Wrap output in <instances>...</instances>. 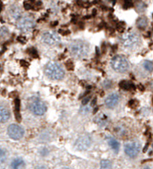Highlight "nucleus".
<instances>
[{"label":"nucleus","mask_w":153,"mask_h":169,"mask_svg":"<svg viewBox=\"0 0 153 169\" xmlns=\"http://www.w3.org/2000/svg\"><path fill=\"white\" fill-rule=\"evenodd\" d=\"M141 151V144L138 142H131L127 144L125 146V152L127 156L131 158H134Z\"/></svg>","instance_id":"obj_10"},{"label":"nucleus","mask_w":153,"mask_h":169,"mask_svg":"<svg viewBox=\"0 0 153 169\" xmlns=\"http://www.w3.org/2000/svg\"><path fill=\"white\" fill-rule=\"evenodd\" d=\"M132 6H133V3H132L131 2H130V1L125 2L124 5H123V8H125V9L129 8H131Z\"/></svg>","instance_id":"obj_28"},{"label":"nucleus","mask_w":153,"mask_h":169,"mask_svg":"<svg viewBox=\"0 0 153 169\" xmlns=\"http://www.w3.org/2000/svg\"><path fill=\"white\" fill-rule=\"evenodd\" d=\"M138 88H139L140 89H141V91H142V92H143V91L144 90V87H143V85H141V84H140L139 85H138Z\"/></svg>","instance_id":"obj_35"},{"label":"nucleus","mask_w":153,"mask_h":169,"mask_svg":"<svg viewBox=\"0 0 153 169\" xmlns=\"http://www.w3.org/2000/svg\"><path fill=\"white\" fill-rule=\"evenodd\" d=\"M14 113L15 118L17 122L21 121V115H20V101L19 98H16L14 101Z\"/></svg>","instance_id":"obj_15"},{"label":"nucleus","mask_w":153,"mask_h":169,"mask_svg":"<svg viewBox=\"0 0 153 169\" xmlns=\"http://www.w3.org/2000/svg\"><path fill=\"white\" fill-rule=\"evenodd\" d=\"M28 107L29 110L36 116H42L47 111V106L45 102L36 97H32L29 100Z\"/></svg>","instance_id":"obj_3"},{"label":"nucleus","mask_w":153,"mask_h":169,"mask_svg":"<svg viewBox=\"0 0 153 169\" xmlns=\"http://www.w3.org/2000/svg\"><path fill=\"white\" fill-rule=\"evenodd\" d=\"M8 135L13 140H20L24 135V129L16 124H12L8 128Z\"/></svg>","instance_id":"obj_9"},{"label":"nucleus","mask_w":153,"mask_h":169,"mask_svg":"<svg viewBox=\"0 0 153 169\" xmlns=\"http://www.w3.org/2000/svg\"><path fill=\"white\" fill-rule=\"evenodd\" d=\"M36 169H47L45 166H38Z\"/></svg>","instance_id":"obj_36"},{"label":"nucleus","mask_w":153,"mask_h":169,"mask_svg":"<svg viewBox=\"0 0 153 169\" xmlns=\"http://www.w3.org/2000/svg\"><path fill=\"white\" fill-rule=\"evenodd\" d=\"M112 164L111 161L108 160V159H104L101 161L100 169H111Z\"/></svg>","instance_id":"obj_20"},{"label":"nucleus","mask_w":153,"mask_h":169,"mask_svg":"<svg viewBox=\"0 0 153 169\" xmlns=\"http://www.w3.org/2000/svg\"><path fill=\"white\" fill-rule=\"evenodd\" d=\"M119 101H120V95L117 93H112V94H109L105 99V105L110 109L114 108L115 107H117Z\"/></svg>","instance_id":"obj_11"},{"label":"nucleus","mask_w":153,"mask_h":169,"mask_svg":"<svg viewBox=\"0 0 153 169\" xmlns=\"http://www.w3.org/2000/svg\"><path fill=\"white\" fill-rule=\"evenodd\" d=\"M125 28V25L123 23H121V24L119 23V24H117V29H119L120 32H123Z\"/></svg>","instance_id":"obj_31"},{"label":"nucleus","mask_w":153,"mask_h":169,"mask_svg":"<svg viewBox=\"0 0 153 169\" xmlns=\"http://www.w3.org/2000/svg\"><path fill=\"white\" fill-rule=\"evenodd\" d=\"M90 99H91V97H90V96H86V97H84V99H83V101H82L83 105L86 106V104H87V103L89 102Z\"/></svg>","instance_id":"obj_29"},{"label":"nucleus","mask_w":153,"mask_h":169,"mask_svg":"<svg viewBox=\"0 0 153 169\" xmlns=\"http://www.w3.org/2000/svg\"><path fill=\"white\" fill-rule=\"evenodd\" d=\"M92 144V138L89 135H85L78 137V139L75 142V149L80 151H84L89 149Z\"/></svg>","instance_id":"obj_8"},{"label":"nucleus","mask_w":153,"mask_h":169,"mask_svg":"<svg viewBox=\"0 0 153 169\" xmlns=\"http://www.w3.org/2000/svg\"><path fill=\"white\" fill-rule=\"evenodd\" d=\"M8 34V29L6 27H3L0 28V37H5Z\"/></svg>","instance_id":"obj_24"},{"label":"nucleus","mask_w":153,"mask_h":169,"mask_svg":"<svg viewBox=\"0 0 153 169\" xmlns=\"http://www.w3.org/2000/svg\"><path fill=\"white\" fill-rule=\"evenodd\" d=\"M110 65L116 72H120V73L127 72L129 69L128 59L123 55H119L113 57L110 61Z\"/></svg>","instance_id":"obj_4"},{"label":"nucleus","mask_w":153,"mask_h":169,"mask_svg":"<svg viewBox=\"0 0 153 169\" xmlns=\"http://www.w3.org/2000/svg\"><path fill=\"white\" fill-rule=\"evenodd\" d=\"M128 105L129 107H131V108H135V107H137L138 106V101H136V100H131V101H129Z\"/></svg>","instance_id":"obj_26"},{"label":"nucleus","mask_w":153,"mask_h":169,"mask_svg":"<svg viewBox=\"0 0 153 169\" xmlns=\"http://www.w3.org/2000/svg\"><path fill=\"white\" fill-rule=\"evenodd\" d=\"M9 14H10V15L12 16L13 18L17 20H19L22 17L21 9L17 5H11V7L9 8Z\"/></svg>","instance_id":"obj_13"},{"label":"nucleus","mask_w":153,"mask_h":169,"mask_svg":"<svg viewBox=\"0 0 153 169\" xmlns=\"http://www.w3.org/2000/svg\"><path fill=\"white\" fill-rule=\"evenodd\" d=\"M25 161L21 158H16L12 161L11 167L12 169H24L25 168Z\"/></svg>","instance_id":"obj_14"},{"label":"nucleus","mask_w":153,"mask_h":169,"mask_svg":"<svg viewBox=\"0 0 153 169\" xmlns=\"http://www.w3.org/2000/svg\"><path fill=\"white\" fill-rule=\"evenodd\" d=\"M143 66L145 70H147V71L152 72L153 70V63L152 62V61H145L144 62H143Z\"/></svg>","instance_id":"obj_21"},{"label":"nucleus","mask_w":153,"mask_h":169,"mask_svg":"<svg viewBox=\"0 0 153 169\" xmlns=\"http://www.w3.org/2000/svg\"><path fill=\"white\" fill-rule=\"evenodd\" d=\"M11 117V113L8 107L4 103H0V123H5Z\"/></svg>","instance_id":"obj_12"},{"label":"nucleus","mask_w":153,"mask_h":169,"mask_svg":"<svg viewBox=\"0 0 153 169\" xmlns=\"http://www.w3.org/2000/svg\"><path fill=\"white\" fill-rule=\"evenodd\" d=\"M36 26L34 18L30 15L21 17L17 23V27L23 33H28L34 28Z\"/></svg>","instance_id":"obj_6"},{"label":"nucleus","mask_w":153,"mask_h":169,"mask_svg":"<svg viewBox=\"0 0 153 169\" xmlns=\"http://www.w3.org/2000/svg\"><path fill=\"white\" fill-rule=\"evenodd\" d=\"M137 27L140 29H144L147 27L148 24V19L146 17H141L137 20Z\"/></svg>","instance_id":"obj_17"},{"label":"nucleus","mask_w":153,"mask_h":169,"mask_svg":"<svg viewBox=\"0 0 153 169\" xmlns=\"http://www.w3.org/2000/svg\"><path fill=\"white\" fill-rule=\"evenodd\" d=\"M45 72L47 77L53 80H60L65 77L63 67L60 64L53 61L46 65Z\"/></svg>","instance_id":"obj_2"},{"label":"nucleus","mask_w":153,"mask_h":169,"mask_svg":"<svg viewBox=\"0 0 153 169\" xmlns=\"http://www.w3.org/2000/svg\"><path fill=\"white\" fill-rule=\"evenodd\" d=\"M64 169H69V168H64Z\"/></svg>","instance_id":"obj_38"},{"label":"nucleus","mask_w":153,"mask_h":169,"mask_svg":"<svg viewBox=\"0 0 153 169\" xmlns=\"http://www.w3.org/2000/svg\"><path fill=\"white\" fill-rule=\"evenodd\" d=\"M24 8H25L26 10H30V9L33 8V7H32V5L30 4V3H29V2H25Z\"/></svg>","instance_id":"obj_32"},{"label":"nucleus","mask_w":153,"mask_h":169,"mask_svg":"<svg viewBox=\"0 0 153 169\" xmlns=\"http://www.w3.org/2000/svg\"><path fill=\"white\" fill-rule=\"evenodd\" d=\"M42 42L49 45H57L61 43L60 36L55 32H46L41 36Z\"/></svg>","instance_id":"obj_7"},{"label":"nucleus","mask_w":153,"mask_h":169,"mask_svg":"<svg viewBox=\"0 0 153 169\" xmlns=\"http://www.w3.org/2000/svg\"><path fill=\"white\" fill-rule=\"evenodd\" d=\"M7 159V155L6 152L5 150L0 148V165L3 164Z\"/></svg>","instance_id":"obj_22"},{"label":"nucleus","mask_w":153,"mask_h":169,"mask_svg":"<svg viewBox=\"0 0 153 169\" xmlns=\"http://www.w3.org/2000/svg\"><path fill=\"white\" fill-rule=\"evenodd\" d=\"M119 85L122 89L125 91H129L131 90V89H134V85L128 81H122L120 82Z\"/></svg>","instance_id":"obj_19"},{"label":"nucleus","mask_w":153,"mask_h":169,"mask_svg":"<svg viewBox=\"0 0 153 169\" xmlns=\"http://www.w3.org/2000/svg\"><path fill=\"white\" fill-rule=\"evenodd\" d=\"M144 169H151L150 168H144Z\"/></svg>","instance_id":"obj_37"},{"label":"nucleus","mask_w":153,"mask_h":169,"mask_svg":"<svg viewBox=\"0 0 153 169\" xmlns=\"http://www.w3.org/2000/svg\"><path fill=\"white\" fill-rule=\"evenodd\" d=\"M121 43L125 48H133L140 43V37L134 32H127L120 39Z\"/></svg>","instance_id":"obj_5"},{"label":"nucleus","mask_w":153,"mask_h":169,"mask_svg":"<svg viewBox=\"0 0 153 169\" xmlns=\"http://www.w3.org/2000/svg\"><path fill=\"white\" fill-rule=\"evenodd\" d=\"M108 144L110 145V146L111 147V149L113 150L115 153H118L119 150V147H120V144L116 139L110 137L108 138Z\"/></svg>","instance_id":"obj_16"},{"label":"nucleus","mask_w":153,"mask_h":169,"mask_svg":"<svg viewBox=\"0 0 153 169\" xmlns=\"http://www.w3.org/2000/svg\"><path fill=\"white\" fill-rule=\"evenodd\" d=\"M136 7H137V9L138 11H143V9L146 6V5L143 3H138L137 6Z\"/></svg>","instance_id":"obj_30"},{"label":"nucleus","mask_w":153,"mask_h":169,"mask_svg":"<svg viewBox=\"0 0 153 169\" xmlns=\"http://www.w3.org/2000/svg\"><path fill=\"white\" fill-rule=\"evenodd\" d=\"M103 86L105 88H110L112 86V82L110 80H105L103 83Z\"/></svg>","instance_id":"obj_27"},{"label":"nucleus","mask_w":153,"mask_h":169,"mask_svg":"<svg viewBox=\"0 0 153 169\" xmlns=\"http://www.w3.org/2000/svg\"><path fill=\"white\" fill-rule=\"evenodd\" d=\"M18 40H19L21 43H25V42H26V39L24 38V37H22V36H20L19 38H18Z\"/></svg>","instance_id":"obj_34"},{"label":"nucleus","mask_w":153,"mask_h":169,"mask_svg":"<svg viewBox=\"0 0 153 169\" xmlns=\"http://www.w3.org/2000/svg\"><path fill=\"white\" fill-rule=\"evenodd\" d=\"M94 120H95V122H96L97 124H98L100 126H103L106 125V123L108 122V116H106L104 114L101 113V114L96 116V118H95Z\"/></svg>","instance_id":"obj_18"},{"label":"nucleus","mask_w":153,"mask_h":169,"mask_svg":"<svg viewBox=\"0 0 153 169\" xmlns=\"http://www.w3.org/2000/svg\"><path fill=\"white\" fill-rule=\"evenodd\" d=\"M28 51L29 55H32V56L33 57H38V52H37L36 49L35 48H29L28 51Z\"/></svg>","instance_id":"obj_25"},{"label":"nucleus","mask_w":153,"mask_h":169,"mask_svg":"<svg viewBox=\"0 0 153 169\" xmlns=\"http://www.w3.org/2000/svg\"><path fill=\"white\" fill-rule=\"evenodd\" d=\"M69 49L74 57L77 58H82L86 56L89 52V45L82 40H74L70 45Z\"/></svg>","instance_id":"obj_1"},{"label":"nucleus","mask_w":153,"mask_h":169,"mask_svg":"<svg viewBox=\"0 0 153 169\" xmlns=\"http://www.w3.org/2000/svg\"><path fill=\"white\" fill-rule=\"evenodd\" d=\"M65 67L67 68V70H74V65L71 60H68L65 63Z\"/></svg>","instance_id":"obj_23"},{"label":"nucleus","mask_w":153,"mask_h":169,"mask_svg":"<svg viewBox=\"0 0 153 169\" xmlns=\"http://www.w3.org/2000/svg\"><path fill=\"white\" fill-rule=\"evenodd\" d=\"M60 33H61V34L65 35V36H67V35L70 34V31H69V30H65V31H62V29H60Z\"/></svg>","instance_id":"obj_33"}]
</instances>
